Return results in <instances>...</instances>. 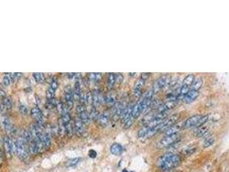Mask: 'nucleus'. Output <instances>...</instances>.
Here are the masks:
<instances>
[{
    "label": "nucleus",
    "mask_w": 229,
    "mask_h": 172,
    "mask_svg": "<svg viewBox=\"0 0 229 172\" xmlns=\"http://www.w3.org/2000/svg\"><path fill=\"white\" fill-rule=\"evenodd\" d=\"M181 159L178 155L168 152L164 154L157 161V167L161 171H168L176 168L180 164Z\"/></svg>",
    "instance_id": "f257e3e1"
},
{
    "label": "nucleus",
    "mask_w": 229,
    "mask_h": 172,
    "mask_svg": "<svg viewBox=\"0 0 229 172\" xmlns=\"http://www.w3.org/2000/svg\"><path fill=\"white\" fill-rule=\"evenodd\" d=\"M178 139H179L178 134L171 135H165V137H163L162 139H160L157 142L156 147L158 149H164V148L169 147V146H170L171 145H173L175 142H177Z\"/></svg>",
    "instance_id": "f03ea898"
},
{
    "label": "nucleus",
    "mask_w": 229,
    "mask_h": 172,
    "mask_svg": "<svg viewBox=\"0 0 229 172\" xmlns=\"http://www.w3.org/2000/svg\"><path fill=\"white\" fill-rule=\"evenodd\" d=\"M170 78L169 76H162V77L159 78L155 82H154L152 90L153 91V93H157V92H159V90L165 89L166 86L170 85Z\"/></svg>",
    "instance_id": "7ed1b4c3"
},
{
    "label": "nucleus",
    "mask_w": 229,
    "mask_h": 172,
    "mask_svg": "<svg viewBox=\"0 0 229 172\" xmlns=\"http://www.w3.org/2000/svg\"><path fill=\"white\" fill-rule=\"evenodd\" d=\"M178 119H179V114H173V115H171L170 117L166 118V119L161 123V125H160V131L165 132L168 128H170V127H172L173 125H175Z\"/></svg>",
    "instance_id": "20e7f679"
},
{
    "label": "nucleus",
    "mask_w": 229,
    "mask_h": 172,
    "mask_svg": "<svg viewBox=\"0 0 229 172\" xmlns=\"http://www.w3.org/2000/svg\"><path fill=\"white\" fill-rule=\"evenodd\" d=\"M202 114H195L183 122V128H190V127H196L200 119L202 118Z\"/></svg>",
    "instance_id": "39448f33"
},
{
    "label": "nucleus",
    "mask_w": 229,
    "mask_h": 172,
    "mask_svg": "<svg viewBox=\"0 0 229 172\" xmlns=\"http://www.w3.org/2000/svg\"><path fill=\"white\" fill-rule=\"evenodd\" d=\"M133 105L128 104L127 107L124 108L122 114L121 115V119L122 120V123L125 124L127 121H129L130 120H134L132 116V113H133Z\"/></svg>",
    "instance_id": "423d86ee"
},
{
    "label": "nucleus",
    "mask_w": 229,
    "mask_h": 172,
    "mask_svg": "<svg viewBox=\"0 0 229 172\" xmlns=\"http://www.w3.org/2000/svg\"><path fill=\"white\" fill-rule=\"evenodd\" d=\"M73 130L74 133L78 136H82L83 134H84V133H85L84 124L79 120V118H76L74 120Z\"/></svg>",
    "instance_id": "0eeeda50"
},
{
    "label": "nucleus",
    "mask_w": 229,
    "mask_h": 172,
    "mask_svg": "<svg viewBox=\"0 0 229 172\" xmlns=\"http://www.w3.org/2000/svg\"><path fill=\"white\" fill-rule=\"evenodd\" d=\"M145 83H146V80H144L143 78H139L135 83H134V85H133V95L135 97H140L142 92V89L144 88V85H145Z\"/></svg>",
    "instance_id": "6e6552de"
},
{
    "label": "nucleus",
    "mask_w": 229,
    "mask_h": 172,
    "mask_svg": "<svg viewBox=\"0 0 229 172\" xmlns=\"http://www.w3.org/2000/svg\"><path fill=\"white\" fill-rule=\"evenodd\" d=\"M65 100L67 103V109H72L73 107V90L70 86H67L65 88Z\"/></svg>",
    "instance_id": "1a4fd4ad"
},
{
    "label": "nucleus",
    "mask_w": 229,
    "mask_h": 172,
    "mask_svg": "<svg viewBox=\"0 0 229 172\" xmlns=\"http://www.w3.org/2000/svg\"><path fill=\"white\" fill-rule=\"evenodd\" d=\"M123 109H124V107L122 103L120 102L116 103V104L113 106V117L115 120H118L119 118H121Z\"/></svg>",
    "instance_id": "9d476101"
},
{
    "label": "nucleus",
    "mask_w": 229,
    "mask_h": 172,
    "mask_svg": "<svg viewBox=\"0 0 229 172\" xmlns=\"http://www.w3.org/2000/svg\"><path fill=\"white\" fill-rule=\"evenodd\" d=\"M198 95H199V91L190 90V91L186 94V96L184 97L183 100H184L185 103H191L192 102H194L197 98Z\"/></svg>",
    "instance_id": "9b49d317"
},
{
    "label": "nucleus",
    "mask_w": 229,
    "mask_h": 172,
    "mask_svg": "<svg viewBox=\"0 0 229 172\" xmlns=\"http://www.w3.org/2000/svg\"><path fill=\"white\" fill-rule=\"evenodd\" d=\"M91 93H92V98H93V104L92 105H93V107L96 108L102 103L104 98L101 95V92L98 90H94Z\"/></svg>",
    "instance_id": "f8f14e48"
},
{
    "label": "nucleus",
    "mask_w": 229,
    "mask_h": 172,
    "mask_svg": "<svg viewBox=\"0 0 229 172\" xmlns=\"http://www.w3.org/2000/svg\"><path fill=\"white\" fill-rule=\"evenodd\" d=\"M1 125L4 128V130L7 133H10L13 130V126L10 122V120H9V118H7L6 116H3L1 119Z\"/></svg>",
    "instance_id": "ddd939ff"
},
{
    "label": "nucleus",
    "mask_w": 229,
    "mask_h": 172,
    "mask_svg": "<svg viewBox=\"0 0 229 172\" xmlns=\"http://www.w3.org/2000/svg\"><path fill=\"white\" fill-rule=\"evenodd\" d=\"M30 114H31V116L35 119V120L37 121H40V120H43V115H42V110L38 108V107H34L31 109V111H30Z\"/></svg>",
    "instance_id": "4468645a"
},
{
    "label": "nucleus",
    "mask_w": 229,
    "mask_h": 172,
    "mask_svg": "<svg viewBox=\"0 0 229 172\" xmlns=\"http://www.w3.org/2000/svg\"><path fill=\"white\" fill-rule=\"evenodd\" d=\"M4 151L8 157H10L12 154V147H11V140L8 137H4Z\"/></svg>",
    "instance_id": "2eb2a0df"
},
{
    "label": "nucleus",
    "mask_w": 229,
    "mask_h": 172,
    "mask_svg": "<svg viewBox=\"0 0 229 172\" xmlns=\"http://www.w3.org/2000/svg\"><path fill=\"white\" fill-rule=\"evenodd\" d=\"M183 128V122L182 123H176L175 125H173L172 127H170V128H168L165 134V135H171V134H178V132Z\"/></svg>",
    "instance_id": "dca6fc26"
},
{
    "label": "nucleus",
    "mask_w": 229,
    "mask_h": 172,
    "mask_svg": "<svg viewBox=\"0 0 229 172\" xmlns=\"http://www.w3.org/2000/svg\"><path fill=\"white\" fill-rule=\"evenodd\" d=\"M109 120H110V113L108 111H104L103 114H101L98 117V123L101 125V126H106L109 122Z\"/></svg>",
    "instance_id": "f3484780"
},
{
    "label": "nucleus",
    "mask_w": 229,
    "mask_h": 172,
    "mask_svg": "<svg viewBox=\"0 0 229 172\" xmlns=\"http://www.w3.org/2000/svg\"><path fill=\"white\" fill-rule=\"evenodd\" d=\"M122 151H123V147L118 143H114L110 146V152L113 155L119 156L122 153Z\"/></svg>",
    "instance_id": "a211bd4d"
},
{
    "label": "nucleus",
    "mask_w": 229,
    "mask_h": 172,
    "mask_svg": "<svg viewBox=\"0 0 229 172\" xmlns=\"http://www.w3.org/2000/svg\"><path fill=\"white\" fill-rule=\"evenodd\" d=\"M202 78H195L192 85L190 86V90L199 91L200 89L202 88Z\"/></svg>",
    "instance_id": "6ab92c4d"
},
{
    "label": "nucleus",
    "mask_w": 229,
    "mask_h": 172,
    "mask_svg": "<svg viewBox=\"0 0 229 172\" xmlns=\"http://www.w3.org/2000/svg\"><path fill=\"white\" fill-rule=\"evenodd\" d=\"M194 80H195V76L193 74H189L188 76H186L185 78L182 85H183V86H185V87H190V86L192 85Z\"/></svg>",
    "instance_id": "aec40b11"
},
{
    "label": "nucleus",
    "mask_w": 229,
    "mask_h": 172,
    "mask_svg": "<svg viewBox=\"0 0 229 172\" xmlns=\"http://www.w3.org/2000/svg\"><path fill=\"white\" fill-rule=\"evenodd\" d=\"M79 120H81L82 122L84 124V125H87L90 123V115L87 113V111H84V112H81L79 114Z\"/></svg>",
    "instance_id": "412c9836"
},
{
    "label": "nucleus",
    "mask_w": 229,
    "mask_h": 172,
    "mask_svg": "<svg viewBox=\"0 0 229 172\" xmlns=\"http://www.w3.org/2000/svg\"><path fill=\"white\" fill-rule=\"evenodd\" d=\"M56 108H57V110H58V112L59 113V114H60V116H62L64 114H66L67 113V108H66L64 104H63V103L62 102H60L59 100H56Z\"/></svg>",
    "instance_id": "4be33fe9"
},
{
    "label": "nucleus",
    "mask_w": 229,
    "mask_h": 172,
    "mask_svg": "<svg viewBox=\"0 0 229 172\" xmlns=\"http://www.w3.org/2000/svg\"><path fill=\"white\" fill-rule=\"evenodd\" d=\"M115 83H116V74L109 73V74L107 75V84H108V87L110 89H111Z\"/></svg>",
    "instance_id": "5701e85b"
},
{
    "label": "nucleus",
    "mask_w": 229,
    "mask_h": 172,
    "mask_svg": "<svg viewBox=\"0 0 229 172\" xmlns=\"http://www.w3.org/2000/svg\"><path fill=\"white\" fill-rule=\"evenodd\" d=\"M89 115H90V120H96L98 119V117H99V112H98V110L96 109V108L95 107H92L91 108V109H90V112L89 114Z\"/></svg>",
    "instance_id": "b1692460"
},
{
    "label": "nucleus",
    "mask_w": 229,
    "mask_h": 172,
    "mask_svg": "<svg viewBox=\"0 0 229 172\" xmlns=\"http://www.w3.org/2000/svg\"><path fill=\"white\" fill-rule=\"evenodd\" d=\"M104 103L109 106H114L116 104V100H115V97L111 95H107L105 96L104 98Z\"/></svg>",
    "instance_id": "393cba45"
},
{
    "label": "nucleus",
    "mask_w": 229,
    "mask_h": 172,
    "mask_svg": "<svg viewBox=\"0 0 229 172\" xmlns=\"http://www.w3.org/2000/svg\"><path fill=\"white\" fill-rule=\"evenodd\" d=\"M88 78L90 81L99 82L102 79V74L101 73H90L88 75Z\"/></svg>",
    "instance_id": "a878e982"
},
{
    "label": "nucleus",
    "mask_w": 229,
    "mask_h": 172,
    "mask_svg": "<svg viewBox=\"0 0 229 172\" xmlns=\"http://www.w3.org/2000/svg\"><path fill=\"white\" fill-rule=\"evenodd\" d=\"M29 151H30V152L31 154H33V155H35V154H36L37 152H38V148H37L36 146V144L35 143V141L32 140L30 142V145H29Z\"/></svg>",
    "instance_id": "bb28decb"
},
{
    "label": "nucleus",
    "mask_w": 229,
    "mask_h": 172,
    "mask_svg": "<svg viewBox=\"0 0 229 172\" xmlns=\"http://www.w3.org/2000/svg\"><path fill=\"white\" fill-rule=\"evenodd\" d=\"M33 77H34L35 80H36L37 83H43L45 81V76L43 73L35 72V73H33Z\"/></svg>",
    "instance_id": "cd10ccee"
},
{
    "label": "nucleus",
    "mask_w": 229,
    "mask_h": 172,
    "mask_svg": "<svg viewBox=\"0 0 229 172\" xmlns=\"http://www.w3.org/2000/svg\"><path fill=\"white\" fill-rule=\"evenodd\" d=\"M1 103H3V104L5 106V108H6L7 111H9V110L11 109V107H12V102H11V99H10V97H6L4 99H3Z\"/></svg>",
    "instance_id": "c85d7f7f"
},
{
    "label": "nucleus",
    "mask_w": 229,
    "mask_h": 172,
    "mask_svg": "<svg viewBox=\"0 0 229 172\" xmlns=\"http://www.w3.org/2000/svg\"><path fill=\"white\" fill-rule=\"evenodd\" d=\"M54 95H55V90L49 86V88L47 90V92H46V97H47V101L48 100H53V97H54Z\"/></svg>",
    "instance_id": "c756f323"
},
{
    "label": "nucleus",
    "mask_w": 229,
    "mask_h": 172,
    "mask_svg": "<svg viewBox=\"0 0 229 172\" xmlns=\"http://www.w3.org/2000/svg\"><path fill=\"white\" fill-rule=\"evenodd\" d=\"M74 130H73V127L72 126V124L69 122L68 124L67 125H65V134H67L69 137H71L73 134Z\"/></svg>",
    "instance_id": "7c9ffc66"
},
{
    "label": "nucleus",
    "mask_w": 229,
    "mask_h": 172,
    "mask_svg": "<svg viewBox=\"0 0 229 172\" xmlns=\"http://www.w3.org/2000/svg\"><path fill=\"white\" fill-rule=\"evenodd\" d=\"M207 131H208L207 127H197L196 132V136H197V137L204 136V134H206Z\"/></svg>",
    "instance_id": "2f4dec72"
},
{
    "label": "nucleus",
    "mask_w": 229,
    "mask_h": 172,
    "mask_svg": "<svg viewBox=\"0 0 229 172\" xmlns=\"http://www.w3.org/2000/svg\"><path fill=\"white\" fill-rule=\"evenodd\" d=\"M59 120H61L62 122H63V124L64 125H67L68 124L69 122H70V120H71V115H70V114L67 112L66 114H64L61 117H60V119Z\"/></svg>",
    "instance_id": "473e14b6"
},
{
    "label": "nucleus",
    "mask_w": 229,
    "mask_h": 172,
    "mask_svg": "<svg viewBox=\"0 0 229 172\" xmlns=\"http://www.w3.org/2000/svg\"><path fill=\"white\" fill-rule=\"evenodd\" d=\"M11 83L10 81V76H9V73H5L3 76V79H2V83L4 85V87H7L10 85V83Z\"/></svg>",
    "instance_id": "72a5a7b5"
},
{
    "label": "nucleus",
    "mask_w": 229,
    "mask_h": 172,
    "mask_svg": "<svg viewBox=\"0 0 229 172\" xmlns=\"http://www.w3.org/2000/svg\"><path fill=\"white\" fill-rule=\"evenodd\" d=\"M84 96H85V101H86V103H88V104H93L92 93L89 91V92L84 93Z\"/></svg>",
    "instance_id": "f704fd0d"
},
{
    "label": "nucleus",
    "mask_w": 229,
    "mask_h": 172,
    "mask_svg": "<svg viewBox=\"0 0 229 172\" xmlns=\"http://www.w3.org/2000/svg\"><path fill=\"white\" fill-rule=\"evenodd\" d=\"M214 142V137H208L206 139V140L204 141V144H203V146L204 147H208L210 145H212Z\"/></svg>",
    "instance_id": "c9c22d12"
},
{
    "label": "nucleus",
    "mask_w": 229,
    "mask_h": 172,
    "mask_svg": "<svg viewBox=\"0 0 229 172\" xmlns=\"http://www.w3.org/2000/svg\"><path fill=\"white\" fill-rule=\"evenodd\" d=\"M80 161V158H73V159H69L67 162V166H74V165H78L79 162Z\"/></svg>",
    "instance_id": "e433bc0d"
},
{
    "label": "nucleus",
    "mask_w": 229,
    "mask_h": 172,
    "mask_svg": "<svg viewBox=\"0 0 229 172\" xmlns=\"http://www.w3.org/2000/svg\"><path fill=\"white\" fill-rule=\"evenodd\" d=\"M9 76H10V81L11 82H15L22 76V74L21 73H9Z\"/></svg>",
    "instance_id": "4c0bfd02"
},
{
    "label": "nucleus",
    "mask_w": 229,
    "mask_h": 172,
    "mask_svg": "<svg viewBox=\"0 0 229 172\" xmlns=\"http://www.w3.org/2000/svg\"><path fill=\"white\" fill-rule=\"evenodd\" d=\"M196 147H192V148H190V147H187V148H185L184 150V154L186 155V156H190V155H191L194 151H196Z\"/></svg>",
    "instance_id": "58836bf2"
},
{
    "label": "nucleus",
    "mask_w": 229,
    "mask_h": 172,
    "mask_svg": "<svg viewBox=\"0 0 229 172\" xmlns=\"http://www.w3.org/2000/svg\"><path fill=\"white\" fill-rule=\"evenodd\" d=\"M19 111L22 115H26V114H28V108L25 105L20 104L19 105Z\"/></svg>",
    "instance_id": "ea45409f"
},
{
    "label": "nucleus",
    "mask_w": 229,
    "mask_h": 172,
    "mask_svg": "<svg viewBox=\"0 0 229 172\" xmlns=\"http://www.w3.org/2000/svg\"><path fill=\"white\" fill-rule=\"evenodd\" d=\"M76 110H77V113H78V114H79V113L85 111V110H86V109H85L84 105L79 104V105H78V106H77V109H76Z\"/></svg>",
    "instance_id": "a19ab883"
},
{
    "label": "nucleus",
    "mask_w": 229,
    "mask_h": 172,
    "mask_svg": "<svg viewBox=\"0 0 229 172\" xmlns=\"http://www.w3.org/2000/svg\"><path fill=\"white\" fill-rule=\"evenodd\" d=\"M6 97H7V96H6L5 90H4V89L3 87H1V86H0V98L3 100V99H4Z\"/></svg>",
    "instance_id": "79ce46f5"
},
{
    "label": "nucleus",
    "mask_w": 229,
    "mask_h": 172,
    "mask_svg": "<svg viewBox=\"0 0 229 172\" xmlns=\"http://www.w3.org/2000/svg\"><path fill=\"white\" fill-rule=\"evenodd\" d=\"M89 156L91 157V158H94V157H96V151H94V150H90L89 151Z\"/></svg>",
    "instance_id": "37998d69"
},
{
    "label": "nucleus",
    "mask_w": 229,
    "mask_h": 172,
    "mask_svg": "<svg viewBox=\"0 0 229 172\" xmlns=\"http://www.w3.org/2000/svg\"><path fill=\"white\" fill-rule=\"evenodd\" d=\"M50 87H52L53 89H54V90H56V89L58 88V83L56 80H53L52 82H51V84H50Z\"/></svg>",
    "instance_id": "c03bdc74"
},
{
    "label": "nucleus",
    "mask_w": 229,
    "mask_h": 172,
    "mask_svg": "<svg viewBox=\"0 0 229 172\" xmlns=\"http://www.w3.org/2000/svg\"><path fill=\"white\" fill-rule=\"evenodd\" d=\"M122 76L121 74H117V75H116V82H118V83H121L122 81Z\"/></svg>",
    "instance_id": "a18cd8bd"
},
{
    "label": "nucleus",
    "mask_w": 229,
    "mask_h": 172,
    "mask_svg": "<svg viewBox=\"0 0 229 172\" xmlns=\"http://www.w3.org/2000/svg\"><path fill=\"white\" fill-rule=\"evenodd\" d=\"M149 76H150V74H149V73H142V74H141V78H143L144 80H147Z\"/></svg>",
    "instance_id": "49530a36"
},
{
    "label": "nucleus",
    "mask_w": 229,
    "mask_h": 172,
    "mask_svg": "<svg viewBox=\"0 0 229 172\" xmlns=\"http://www.w3.org/2000/svg\"><path fill=\"white\" fill-rule=\"evenodd\" d=\"M67 77L69 78H75L76 77V73H67Z\"/></svg>",
    "instance_id": "de8ad7c7"
},
{
    "label": "nucleus",
    "mask_w": 229,
    "mask_h": 172,
    "mask_svg": "<svg viewBox=\"0 0 229 172\" xmlns=\"http://www.w3.org/2000/svg\"><path fill=\"white\" fill-rule=\"evenodd\" d=\"M122 172H128V171H127V170H123V171H122Z\"/></svg>",
    "instance_id": "09e8293b"
},
{
    "label": "nucleus",
    "mask_w": 229,
    "mask_h": 172,
    "mask_svg": "<svg viewBox=\"0 0 229 172\" xmlns=\"http://www.w3.org/2000/svg\"><path fill=\"white\" fill-rule=\"evenodd\" d=\"M0 159H1V151H0Z\"/></svg>",
    "instance_id": "8fccbe9b"
}]
</instances>
